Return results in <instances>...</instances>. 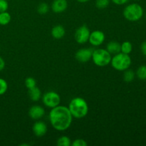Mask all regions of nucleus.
Wrapping results in <instances>:
<instances>
[{
  "instance_id": "f257e3e1",
  "label": "nucleus",
  "mask_w": 146,
  "mask_h": 146,
  "mask_svg": "<svg viewBox=\"0 0 146 146\" xmlns=\"http://www.w3.org/2000/svg\"><path fill=\"white\" fill-rule=\"evenodd\" d=\"M73 116L68 107L57 106L51 108L49 113V121L51 125L58 131H65L71 126Z\"/></svg>"
},
{
  "instance_id": "f03ea898",
  "label": "nucleus",
  "mask_w": 146,
  "mask_h": 146,
  "mask_svg": "<svg viewBox=\"0 0 146 146\" xmlns=\"http://www.w3.org/2000/svg\"><path fill=\"white\" fill-rule=\"evenodd\" d=\"M74 118L81 119L86 116L88 113V105L86 101L81 97H76L69 103L68 107Z\"/></svg>"
},
{
  "instance_id": "7ed1b4c3",
  "label": "nucleus",
  "mask_w": 146,
  "mask_h": 146,
  "mask_svg": "<svg viewBox=\"0 0 146 146\" xmlns=\"http://www.w3.org/2000/svg\"><path fill=\"white\" fill-rule=\"evenodd\" d=\"M131 58L129 54L119 52L112 57L111 61V66L114 69L119 71H124L130 68L131 65Z\"/></svg>"
},
{
  "instance_id": "20e7f679",
  "label": "nucleus",
  "mask_w": 146,
  "mask_h": 146,
  "mask_svg": "<svg viewBox=\"0 0 146 146\" xmlns=\"http://www.w3.org/2000/svg\"><path fill=\"white\" fill-rule=\"evenodd\" d=\"M123 16L128 21H138L143 16V9L136 3L128 4L124 9Z\"/></svg>"
},
{
  "instance_id": "39448f33",
  "label": "nucleus",
  "mask_w": 146,
  "mask_h": 146,
  "mask_svg": "<svg viewBox=\"0 0 146 146\" xmlns=\"http://www.w3.org/2000/svg\"><path fill=\"white\" fill-rule=\"evenodd\" d=\"M111 58H112L111 54L106 49L98 48L93 51L91 59L97 66H106L107 65L111 64Z\"/></svg>"
},
{
  "instance_id": "423d86ee",
  "label": "nucleus",
  "mask_w": 146,
  "mask_h": 146,
  "mask_svg": "<svg viewBox=\"0 0 146 146\" xmlns=\"http://www.w3.org/2000/svg\"><path fill=\"white\" fill-rule=\"evenodd\" d=\"M42 102L45 106L53 108L60 105L61 96L55 91H48L43 95Z\"/></svg>"
},
{
  "instance_id": "0eeeda50",
  "label": "nucleus",
  "mask_w": 146,
  "mask_h": 146,
  "mask_svg": "<svg viewBox=\"0 0 146 146\" xmlns=\"http://www.w3.org/2000/svg\"><path fill=\"white\" fill-rule=\"evenodd\" d=\"M90 34H91V31L88 27H86V25H83L77 29L75 34H74V38L78 44H84L88 41Z\"/></svg>"
},
{
  "instance_id": "6e6552de",
  "label": "nucleus",
  "mask_w": 146,
  "mask_h": 146,
  "mask_svg": "<svg viewBox=\"0 0 146 146\" xmlns=\"http://www.w3.org/2000/svg\"><path fill=\"white\" fill-rule=\"evenodd\" d=\"M105 34L102 31L95 30L90 34L88 41L94 46H99L105 41Z\"/></svg>"
},
{
  "instance_id": "1a4fd4ad",
  "label": "nucleus",
  "mask_w": 146,
  "mask_h": 146,
  "mask_svg": "<svg viewBox=\"0 0 146 146\" xmlns=\"http://www.w3.org/2000/svg\"><path fill=\"white\" fill-rule=\"evenodd\" d=\"M93 48H83L77 51L75 54L76 59L81 63H86L91 59Z\"/></svg>"
},
{
  "instance_id": "9d476101",
  "label": "nucleus",
  "mask_w": 146,
  "mask_h": 146,
  "mask_svg": "<svg viewBox=\"0 0 146 146\" xmlns=\"http://www.w3.org/2000/svg\"><path fill=\"white\" fill-rule=\"evenodd\" d=\"M45 115V110L42 106L38 105H34L29 110V115L33 120L41 119Z\"/></svg>"
},
{
  "instance_id": "9b49d317",
  "label": "nucleus",
  "mask_w": 146,
  "mask_h": 146,
  "mask_svg": "<svg viewBox=\"0 0 146 146\" xmlns=\"http://www.w3.org/2000/svg\"><path fill=\"white\" fill-rule=\"evenodd\" d=\"M47 125L43 121H38L34 124L32 127V131L34 135L36 137H42L46 135L47 132Z\"/></svg>"
},
{
  "instance_id": "f8f14e48",
  "label": "nucleus",
  "mask_w": 146,
  "mask_h": 146,
  "mask_svg": "<svg viewBox=\"0 0 146 146\" xmlns=\"http://www.w3.org/2000/svg\"><path fill=\"white\" fill-rule=\"evenodd\" d=\"M68 7L67 0H54L51 4V9L54 13H62Z\"/></svg>"
},
{
  "instance_id": "ddd939ff",
  "label": "nucleus",
  "mask_w": 146,
  "mask_h": 146,
  "mask_svg": "<svg viewBox=\"0 0 146 146\" xmlns=\"http://www.w3.org/2000/svg\"><path fill=\"white\" fill-rule=\"evenodd\" d=\"M66 30L61 25H56L51 29V36L56 39H61L65 36Z\"/></svg>"
},
{
  "instance_id": "4468645a",
  "label": "nucleus",
  "mask_w": 146,
  "mask_h": 146,
  "mask_svg": "<svg viewBox=\"0 0 146 146\" xmlns=\"http://www.w3.org/2000/svg\"><path fill=\"white\" fill-rule=\"evenodd\" d=\"M106 50L112 55L121 52V44L118 41H111L106 46Z\"/></svg>"
},
{
  "instance_id": "2eb2a0df",
  "label": "nucleus",
  "mask_w": 146,
  "mask_h": 146,
  "mask_svg": "<svg viewBox=\"0 0 146 146\" xmlns=\"http://www.w3.org/2000/svg\"><path fill=\"white\" fill-rule=\"evenodd\" d=\"M29 98L31 101L36 102L41 98V92L38 87L35 86L34 88L29 89Z\"/></svg>"
},
{
  "instance_id": "dca6fc26",
  "label": "nucleus",
  "mask_w": 146,
  "mask_h": 146,
  "mask_svg": "<svg viewBox=\"0 0 146 146\" xmlns=\"http://www.w3.org/2000/svg\"><path fill=\"white\" fill-rule=\"evenodd\" d=\"M11 17L10 14L7 11L0 13V25H7L11 21Z\"/></svg>"
},
{
  "instance_id": "f3484780",
  "label": "nucleus",
  "mask_w": 146,
  "mask_h": 146,
  "mask_svg": "<svg viewBox=\"0 0 146 146\" xmlns=\"http://www.w3.org/2000/svg\"><path fill=\"white\" fill-rule=\"evenodd\" d=\"M135 76V74L132 69H126L125 71H124L123 74V80L127 83L131 82L134 80Z\"/></svg>"
},
{
  "instance_id": "a211bd4d",
  "label": "nucleus",
  "mask_w": 146,
  "mask_h": 146,
  "mask_svg": "<svg viewBox=\"0 0 146 146\" xmlns=\"http://www.w3.org/2000/svg\"><path fill=\"white\" fill-rule=\"evenodd\" d=\"M133 50V46L130 41H124L121 44V52L123 54H130Z\"/></svg>"
},
{
  "instance_id": "6ab92c4d",
  "label": "nucleus",
  "mask_w": 146,
  "mask_h": 146,
  "mask_svg": "<svg viewBox=\"0 0 146 146\" xmlns=\"http://www.w3.org/2000/svg\"><path fill=\"white\" fill-rule=\"evenodd\" d=\"M56 144L58 146H71V141L68 136H61L57 140Z\"/></svg>"
},
{
  "instance_id": "aec40b11",
  "label": "nucleus",
  "mask_w": 146,
  "mask_h": 146,
  "mask_svg": "<svg viewBox=\"0 0 146 146\" xmlns=\"http://www.w3.org/2000/svg\"><path fill=\"white\" fill-rule=\"evenodd\" d=\"M135 74L140 80H146V66L142 65L138 67Z\"/></svg>"
},
{
  "instance_id": "412c9836",
  "label": "nucleus",
  "mask_w": 146,
  "mask_h": 146,
  "mask_svg": "<svg viewBox=\"0 0 146 146\" xmlns=\"http://www.w3.org/2000/svg\"><path fill=\"white\" fill-rule=\"evenodd\" d=\"M49 10V7L48 4L45 2H41L37 7V11L40 14H46Z\"/></svg>"
},
{
  "instance_id": "4be33fe9",
  "label": "nucleus",
  "mask_w": 146,
  "mask_h": 146,
  "mask_svg": "<svg viewBox=\"0 0 146 146\" xmlns=\"http://www.w3.org/2000/svg\"><path fill=\"white\" fill-rule=\"evenodd\" d=\"M111 0H96V7L99 9H104L108 7Z\"/></svg>"
},
{
  "instance_id": "5701e85b",
  "label": "nucleus",
  "mask_w": 146,
  "mask_h": 146,
  "mask_svg": "<svg viewBox=\"0 0 146 146\" xmlns=\"http://www.w3.org/2000/svg\"><path fill=\"white\" fill-rule=\"evenodd\" d=\"M24 84H25V86L28 89L36 86V81L35 78H33V77H28V78H26Z\"/></svg>"
},
{
  "instance_id": "b1692460",
  "label": "nucleus",
  "mask_w": 146,
  "mask_h": 146,
  "mask_svg": "<svg viewBox=\"0 0 146 146\" xmlns=\"http://www.w3.org/2000/svg\"><path fill=\"white\" fill-rule=\"evenodd\" d=\"M7 89H8V84L6 80L2 78H0V96L5 94Z\"/></svg>"
},
{
  "instance_id": "393cba45",
  "label": "nucleus",
  "mask_w": 146,
  "mask_h": 146,
  "mask_svg": "<svg viewBox=\"0 0 146 146\" xmlns=\"http://www.w3.org/2000/svg\"><path fill=\"white\" fill-rule=\"evenodd\" d=\"M71 145L73 146H87L88 143L86 141L82 138H78V139L74 140L73 143H71Z\"/></svg>"
},
{
  "instance_id": "a878e982",
  "label": "nucleus",
  "mask_w": 146,
  "mask_h": 146,
  "mask_svg": "<svg viewBox=\"0 0 146 146\" xmlns=\"http://www.w3.org/2000/svg\"><path fill=\"white\" fill-rule=\"evenodd\" d=\"M9 8V4L7 0H0V13L7 11Z\"/></svg>"
},
{
  "instance_id": "bb28decb",
  "label": "nucleus",
  "mask_w": 146,
  "mask_h": 146,
  "mask_svg": "<svg viewBox=\"0 0 146 146\" xmlns=\"http://www.w3.org/2000/svg\"><path fill=\"white\" fill-rule=\"evenodd\" d=\"M111 1H112V2L116 5H123L126 4L129 0H111Z\"/></svg>"
},
{
  "instance_id": "cd10ccee",
  "label": "nucleus",
  "mask_w": 146,
  "mask_h": 146,
  "mask_svg": "<svg viewBox=\"0 0 146 146\" xmlns=\"http://www.w3.org/2000/svg\"><path fill=\"white\" fill-rule=\"evenodd\" d=\"M141 48V51H142V53L143 54V55L146 56V41H143V42L142 43Z\"/></svg>"
},
{
  "instance_id": "c85d7f7f",
  "label": "nucleus",
  "mask_w": 146,
  "mask_h": 146,
  "mask_svg": "<svg viewBox=\"0 0 146 146\" xmlns=\"http://www.w3.org/2000/svg\"><path fill=\"white\" fill-rule=\"evenodd\" d=\"M4 67H5V61L0 56V71H2L4 68Z\"/></svg>"
},
{
  "instance_id": "c756f323",
  "label": "nucleus",
  "mask_w": 146,
  "mask_h": 146,
  "mask_svg": "<svg viewBox=\"0 0 146 146\" xmlns=\"http://www.w3.org/2000/svg\"><path fill=\"white\" fill-rule=\"evenodd\" d=\"M76 1L80 3H86V2H88V1H90V0H76Z\"/></svg>"
},
{
  "instance_id": "7c9ffc66",
  "label": "nucleus",
  "mask_w": 146,
  "mask_h": 146,
  "mask_svg": "<svg viewBox=\"0 0 146 146\" xmlns=\"http://www.w3.org/2000/svg\"><path fill=\"white\" fill-rule=\"evenodd\" d=\"M135 1H138V0H135Z\"/></svg>"
},
{
  "instance_id": "2f4dec72",
  "label": "nucleus",
  "mask_w": 146,
  "mask_h": 146,
  "mask_svg": "<svg viewBox=\"0 0 146 146\" xmlns=\"http://www.w3.org/2000/svg\"><path fill=\"white\" fill-rule=\"evenodd\" d=\"M145 17H146V14H145Z\"/></svg>"
},
{
  "instance_id": "473e14b6",
  "label": "nucleus",
  "mask_w": 146,
  "mask_h": 146,
  "mask_svg": "<svg viewBox=\"0 0 146 146\" xmlns=\"http://www.w3.org/2000/svg\"><path fill=\"white\" fill-rule=\"evenodd\" d=\"M7 1H9V0H7Z\"/></svg>"
}]
</instances>
